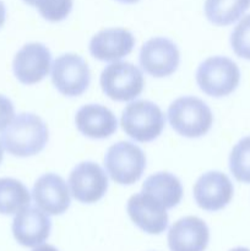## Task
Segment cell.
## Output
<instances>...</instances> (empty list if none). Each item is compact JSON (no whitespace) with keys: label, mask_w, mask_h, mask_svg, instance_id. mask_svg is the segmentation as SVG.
<instances>
[{"label":"cell","mask_w":250,"mask_h":251,"mask_svg":"<svg viewBox=\"0 0 250 251\" xmlns=\"http://www.w3.org/2000/svg\"><path fill=\"white\" fill-rule=\"evenodd\" d=\"M51 68V54L48 47L39 42L27 43L20 49L12 61V71L17 80L27 86L36 85L48 76Z\"/></svg>","instance_id":"cell-10"},{"label":"cell","mask_w":250,"mask_h":251,"mask_svg":"<svg viewBox=\"0 0 250 251\" xmlns=\"http://www.w3.org/2000/svg\"><path fill=\"white\" fill-rule=\"evenodd\" d=\"M229 171L238 181L250 184V136L243 137L232 149Z\"/></svg>","instance_id":"cell-21"},{"label":"cell","mask_w":250,"mask_h":251,"mask_svg":"<svg viewBox=\"0 0 250 251\" xmlns=\"http://www.w3.org/2000/svg\"><path fill=\"white\" fill-rule=\"evenodd\" d=\"M31 194L22 181L0 178V215H16L29 206Z\"/></svg>","instance_id":"cell-20"},{"label":"cell","mask_w":250,"mask_h":251,"mask_svg":"<svg viewBox=\"0 0 250 251\" xmlns=\"http://www.w3.org/2000/svg\"><path fill=\"white\" fill-rule=\"evenodd\" d=\"M115 1L120 2V4H127V5H130V4H136V2H139L140 0H115Z\"/></svg>","instance_id":"cell-27"},{"label":"cell","mask_w":250,"mask_h":251,"mask_svg":"<svg viewBox=\"0 0 250 251\" xmlns=\"http://www.w3.org/2000/svg\"><path fill=\"white\" fill-rule=\"evenodd\" d=\"M210 230L201 218L188 216L173 223L168 232L171 251H205Z\"/></svg>","instance_id":"cell-16"},{"label":"cell","mask_w":250,"mask_h":251,"mask_svg":"<svg viewBox=\"0 0 250 251\" xmlns=\"http://www.w3.org/2000/svg\"><path fill=\"white\" fill-rule=\"evenodd\" d=\"M250 9V0H206L205 16L216 26H229Z\"/></svg>","instance_id":"cell-19"},{"label":"cell","mask_w":250,"mask_h":251,"mask_svg":"<svg viewBox=\"0 0 250 251\" xmlns=\"http://www.w3.org/2000/svg\"><path fill=\"white\" fill-rule=\"evenodd\" d=\"M167 115L172 129L188 139L205 136L213 124L212 110L202 100L194 96H184L173 100Z\"/></svg>","instance_id":"cell-2"},{"label":"cell","mask_w":250,"mask_h":251,"mask_svg":"<svg viewBox=\"0 0 250 251\" xmlns=\"http://www.w3.org/2000/svg\"><path fill=\"white\" fill-rule=\"evenodd\" d=\"M5 19H6V7H5L4 2L0 0V28L4 26Z\"/></svg>","instance_id":"cell-25"},{"label":"cell","mask_w":250,"mask_h":251,"mask_svg":"<svg viewBox=\"0 0 250 251\" xmlns=\"http://www.w3.org/2000/svg\"><path fill=\"white\" fill-rule=\"evenodd\" d=\"M69 190L81 203H96L104 198L108 190V176L104 169L95 162L76 164L69 176Z\"/></svg>","instance_id":"cell-8"},{"label":"cell","mask_w":250,"mask_h":251,"mask_svg":"<svg viewBox=\"0 0 250 251\" xmlns=\"http://www.w3.org/2000/svg\"><path fill=\"white\" fill-rule=\"evenodd\" d=\"M70 195L66 181L55 173L39 176L32 189V198L36 206L49 216L65 213L70 207Z\"/></svg>","instance_id":"cell-13"},{"label":"cell","mask_w":250,"mask_h":251,"mask_svg":"<svg viewBox=\"0 0 250 251\" xmlns=\"http://www.w3.org/2000/svg\"><path fill=\"white\" fill-rule=\"evenodd\" d=\"M135 47V37L122 27L105 28L96 33L90 41V53L95 59L107 63L122 60Z\"/></svg>","instance_id":"cell-15"},{"label":"cell","mask_w":250,"mask_h":251,"mask_svg":"<svg viewBox=\"0 0 250 251\" xmlns=\"http://www.w3.org/2000/svg\"><path fill=\"white\" fill-rule=\"evenodd\" d=\"M229 251H250V250L247 249V248H234V249H232Z\"/></svg>","instance_id":"cell-30"},{"label":"cell","mask_w":250,"mask_h":251,"mask_svg":"<svg viewBox=\"0 0 250 251\" xmlns=\"http://www.w3.org/2000/svg\"><path fill=\"white\" fill-rule=\"evenodd\" d=\"M230 47L235 55L250 60V14L242 17L230 34Z\"/></svg>","instance_id":"cell-23"},{"label":"cell","mask_w":250,"mask_h":251,"mask_svg":"<svg viewBox=\"0 0 250 251\" xmlns=\"http://www.w3.org/2000/svg\"><path fill=\"white\" fill-rule=\"evenodd\" d=\"M141 191L153 196L167 210L178 206L184 193L178 176L168 172H158L150 176L142 184Z\"/></svg>","instance_id":"cell-18"},{"label":"cell","mask_w":250,"mask_h":251,"mask_svg":"<svg viewBox=\"0 0 250 251\" xmlns=\"http://www.w3.org/2000/svg\"><path fill=\"white\" fill-rule=\"evenodd\" d=\"M239 82V68L227 56L216 55L207 58L196 70L199 88L210 97H227L237 90Z\"/></svg>","instance_id":"cell-4"},{"label":"cell","mask_w":250,"mask_h":251,"mask_svg":"<svg viewBox=\"0 0 250 251\" xmlns=\"http://www.w3.org/2000/svg\"><path fill=\"white\" fill-rule=\"evenodd\" d=\"M2 157H4V147H2L1 142H0V163L2 161Z\"/></svg>","instance_id":"cell-29"},{"label":"cell","mask_w":250,"mask_h":251,"mask_svg":"<svg viewBox=\"0 0 250 251\" xmlns=\"http://www.w3.org/2000/svg\"><path fill=\"white\" fill-rule=\"evenodd\" d=\"M24 2H26L27 5H29V6H34L37 2V0H22Z\"/></svg>","instance_id":"cell-28"},{"label":"cell","mask_w":250,"mask_h":251,"mask_svg":"<svg viewBox=\"0 0 250 251\" xmlns=\"http://www.w3.org/2000/svg\"><path fill=\"white\" fill-rule=\"evenodd\" d=\"M15 117V108L11 100L5 96L0 95V131L11 123Z\"/></svg>","instance_id":"cell-24"},{"label":"cell","mask_w":250,"mask_h":251,"mask_svg":"<svg viewBox=\"0 0 250 251\" xmlns=\"http://www.w3.org/2000/svg\"><path fill=\"white\" fill-rule=\"evenodd\" d=\"M166 124L163 112L156 103L146 100L130 102L122 113L120 125L134 141L146 144L162 134Z\"/></svg>","instance_id":"cell-3"},{"label":"cell","mask_w":250,"mask_h":251,"mask_svg":"<svg viewBox=\"0 0 250 251\" xmlns=\"http://www.w3.org/2000/svg\"><path fill=\"white\" fill-rule=\"evenodd\" d=\"M75 124L83 136L103 140L112 136L118 129L114 113L102 104H85L76 112Z\"/></svg>","instance_id":"cell-17"},{"label":"cell","mask_w":250,"mask_h":251,"mask_svg":"<svg viewBox=\"0 0 250 251\" xmlns=\"http://www.w3.org/2000/svg\"><path fill=\"white\" fill-rule=\"evenodd\" d=\"M103 93L115 102H131L144 91L145 78L136 65L114 61L103 69L100 77Z\"/></svg>","instance_id":"cell-5"},{"label":"cell","mask_w":250,"mask_h":251,"mask_svg":"<svg viewBox=\"0 0 250 251\" xmlns=\"http://www.w3.org/2000/svg\"><path fill=\"white\" fill-rule=\"evenodd\" d=\"M126 211L135 226L147 234L158 235L168 227L167 208L146 193L132 195L127 200Z\"/></svg>","instance_id":"cell-12"},{"label":"cell","mask_w":250,"mask_h":251,"mask_svg":"<svg viewBox=\"0 0 250 251\" xmlns=\"http://www.w3.org/2000/svg\"><path fill=\"white\" fill-rule=\"evenodd\" d=\"M32 251H59L56 248H54L53 245H49V244H41L38 247L34 248Z\"/></svg>","instance_id":"cell-26"},{"label":"cell","mask_w":250,"mask_h":251,"mask_svg":"<svg viewBox=\"0 0 250 251\" xmlns=\"http://www.w3.org/2000/svg\"><path fill=\"white\" fill-rule=\"evenodd\" d=\"M74 0H37L36 7L39 15L49 22H60L70 15Z\"/></svg>","instance_id":"cell-22"},{"label":"cell","mask_w":250,"mask_h":251,"mask_svg":"<svg viewBox=\"0 0 250 251\" xmlns=\"http://www.w3.org/2000/svg\"><path fill=\"white\" fill-rule=\"evenodd\" d=\"M140 66L156 78L168 77L180 64V53L173 41L166 37H153L145 42L139 56Z\"/></svg>","instance_id":"cell-9"},{"label":"cell","mask_w":250,"mask_h":251,"mask_svg":"<svg viewBox=\"0 0 250 251\" xmlns=\"http://www.w3.org/2000/svg\"><path fill=\"white\" fill-rule=\"evenodd\" d=\"M50 228L51 222L49 215L37 206H27L15 215L12 234L22 247L36 248L48 239Z\"/></svg>","instance_id":"cell-14"},{"label":"cell","mask_w":250,"mask_h":251,"mask_svg":"<svg viewBox=\"0 0 250 251\" xmlns=\"http://www.w3.org/2000/svg\"><path fill=\"white\" fill-rule=\"evenodd\" d=\"M48 126L41 117L33 113L15 115L0 135V142L7 153L15 157L38 154L48 144Z\"/></svg>","instance_id":"cell-1"},{"label":"cell","mask_w":250,"mask_h":251,"mask_svg":"<svg viewBox=\"0 0 250 251\" xmlns=\"http://www.w3.org/2000/svg\"><path fill=\"white\" fill-rule=\"evenodd\" d=\"M195 202L208 212L223 210L232 201L234 188L225 173L210 171L196 180L193 189Z\"/></svg>","instance_id":"cell-11"},{"label":"cell","mask_w":250,"mask_h":251,"mask_svg":"<svg viewBox=\"0 0 250 251\" xmlns=\"http://www.w3.org/2000/svg\"><path fill=\"white\" fill-rule=\"evenodd\" d=\"M104 166L113 181L120 185H132L141 179L146 169V156L137 145L120 141L107 150Z\"/></svg>","instance_id":"cell-6"},{"label":"cell","mask_w":250,"mask_h":251,"mask_svg":"<svg viewBox=\"0 0 250 251\" xmlns=\"http://www.w3.org/2000/svg\"><path fill=\"white\" fill-rule=\"evenodd\" d=\"M51 82L59 93L78 97L91 83V73L82 56L75 53L59 55L51 65Z\"/></svg>","instance_id":"cell-7"}]
</instances>
